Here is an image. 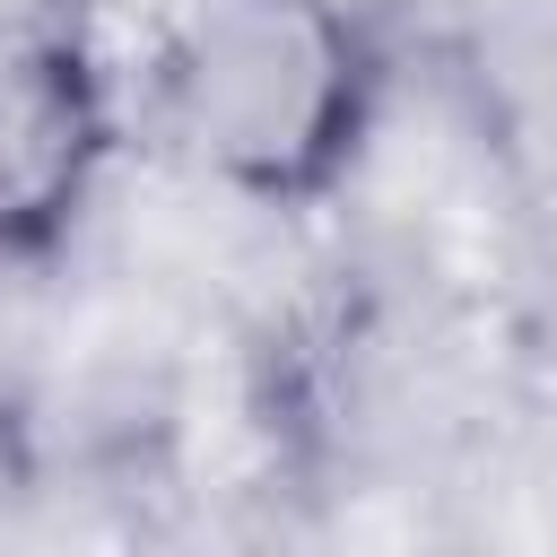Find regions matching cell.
<instances>
[{"mask_svg": "<svg viewBox=\"0 0 557 557\" xmlns=\"http://www.w3.org/2000/svg\"><path fill=\"white\" fill-rule=\"evenodd\" d=\"M383 87L392 61L357 0H200L174 17L157 104L209 183L313 209L374 148Z\"/></svg>", "mask_w": 557, "mask_h": 557, "instance_id": "1", "label": "cell"}, {"mask_svg": "<svg viewBox=\"0 0 557 557\" xmlns=\"http://www.w3.org/2000/svg\"><path fill=\"white\" fill-rule=\"evenodd\" d=\"M122 148V87L61 0L0 26V261H44L96 209Z\"/></svg>", "mask_w": 557, "mask_h": 557, "instance_id": "2", "label": "cell"}]
</instances>
